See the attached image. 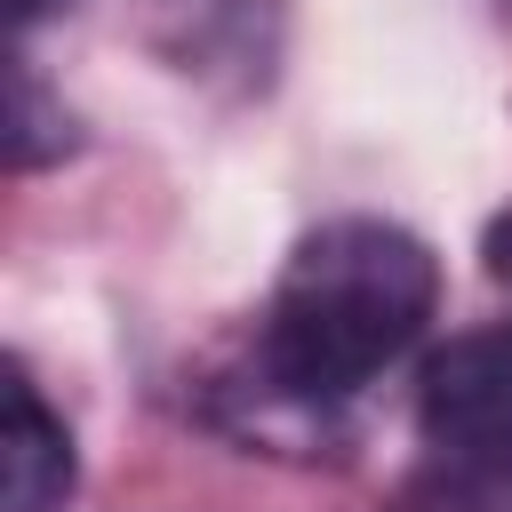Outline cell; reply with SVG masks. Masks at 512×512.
Instances as JSON below:
<instances>
[{
	"mask_svg": "<svg viewBox=\"0 0 512 512\" xmlns=\"http://www.w3.org/2000/svg\"><path fill=\"white\" fill-rule=\"evenodd\" d=\"M80 464H72V432L64 416L32 392L24 360H8V424H0V504L8 512H56L72 496Z\"/></svg>",
	"mask_w": 512,
	"mask_h": 512,
	"instance_id": "3957f363",
	"label": "cell"
},
{
	"mask_svg": "<svg viewBox=\"0 0 512 512\" xmlns=\"http://www.w3.org/2000/svg\"><path fill=\"white\" fill-rule=\"evenodd\" d=\"M480 256H488V280L512 296V208H504V216H488V240H480Z\"/></svg>",
	"mask_w": 512,
	"mask_h": 512,
	"instance_id": "277c9868",
	"label": "cell"
},
{
	"mask_svg": "<svg viewBox=\"0 0 512 512\" xmlns=\"http://www.w3.org/2000/svg\"><path fill=\"white\" fill-rule=\"evenodd\" d=\"M440 264L416 232L384 216H336L296 240L256 328V368L280 400L328 408L376 384L432 320Z\"/></svg>",
	"mask_w": 512,
	"mask_h": 512,
	"instance_id": "6da1fadb",
	"label": "cell"
},
{
	"mask_svg": "<svg viewBox=\"0 0 512 512\" xmlns=\"http://www.w3.org/2000/svg\"><path fill=\"white\" fill-rule=\"evenodd\" d=\"M416 424L448 464H512V320L448 336L416 376Z\"/></svg>",
	"mask_w": 512,
	"mask_h": 512,
	"instance_id": "7a4b0ae2",
	"label": "cell"
}]
</instances>
